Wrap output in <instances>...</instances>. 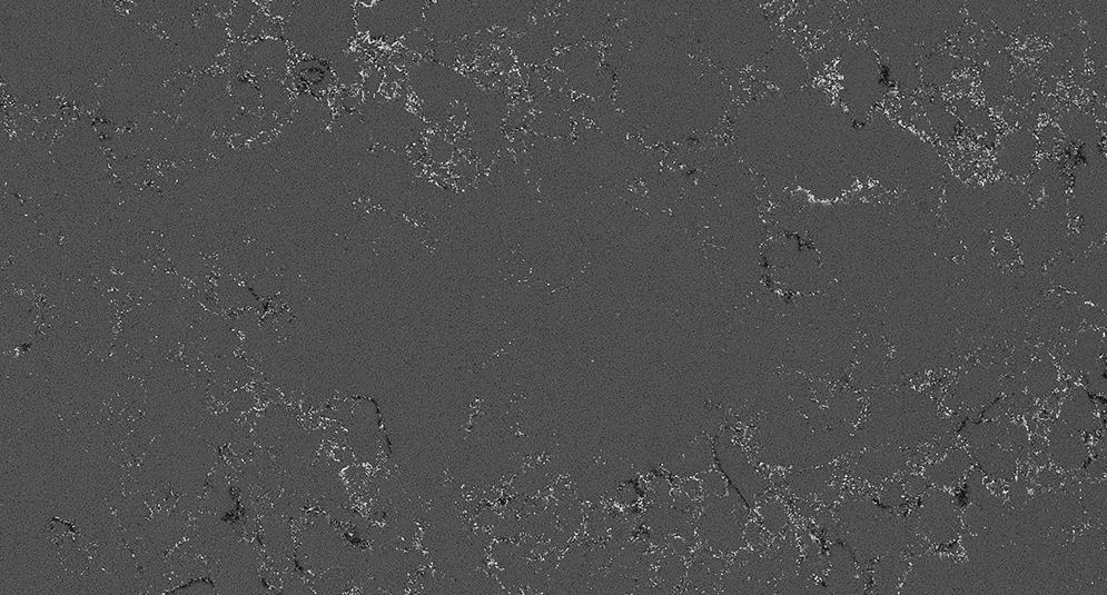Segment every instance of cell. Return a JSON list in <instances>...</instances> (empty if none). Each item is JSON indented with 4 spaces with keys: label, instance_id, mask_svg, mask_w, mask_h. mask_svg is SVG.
<instances>
[{
    "label": "cell",
    "instance_id": "1",
    "mask_svg": "<svg viewBox=\"0 0 1107 595\" xmlns=\"http://www.w3.org/2000/svg\"><path fill=\"white\" fill-rule=\"evenodd\" d=\"M747 156L789 163L817 165L843 156L839 113L821 99L792 96L751 108L740 121Z\"/></svg>",
    "mask_w": 1107,
    "mask_h": 595
}]
</instances>
